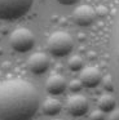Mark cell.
Masks as SVG:
<instances>
[{"instance_id":"1","label":"cell","mask_w":119,"mask_h":120,"mask_svg":"<svg viewBox=\"0 0 119 120\" xmlns=\"http://www.w3.org/2000/svg\"><path fill=\"white\" fill-rule=\"evenodd\" d=\"M40 107L36 88L23 79L0 84V120H31Z\"/></svg>"},{"instance_id":"2","label":"cell","mask_w":119,"mask_h":120,"mask_svg":"<svg viewBox=\"0 0 119 120\" xmlns=\"http://www.w3.org/2000/svg\"><path fill=\"white\" fill-rule=\"evenodd\" d=\"M34 0H0V21L13 22L31 11Z\"/></svg>"},{"instance_id":"3","label":"cell","mask_w":119,"mask_h":120,"mask_svg":"<svg viewBox=\"0 0 119 120\" xmlns=\"http://www.w3.org/2000/svg\"><path fill=\"white\" fill-rule=\"evenodd\" d=\"M110 66L111 81L119 98V8L114 17V23L110 36Z\"/></svg>"},{"instance_id":"4","label":"cell","mask_w":119,"mask_h":120,"mask_svg":"<svg viewBox=\"0 0 119 120\" xmlns=\"http://www.w3.org/2000/svg\"><path fill=\"white\" fill-rule=\"evenodd\" d=\"M48 50L53 57H66L74 48V40L71 35L65 31H56L49 36L47 43Z\"/></svg>"},{"instance_id":"5","label":"cell","mask_w":119,"mask_h":120,"mask_svg":"<svg viewBox=\"0 0 119 120\" xmlns=\"http://www.w3.org/2000/svg\"><path fill=\"white\" fill-rule=\"evenodd\" d=\"M9 43L13 50L18 53H27L35 45V36L26 27L16 29L9 36Z\"/></svg>"},{"instance_id":"6","label":"cell","mask_w":119,"mask_h":120,"mask_svg":"<svg viewBox=\"0 0 119 120\" xmlns=\"http://www.w3.org/2000/svg\"><path fill=\"white\" fill-rule=\"evenodd\" d=\"M96 16H97V13H96L95 9L84 4V5H79L75 8L74 13H72V19L78 26L87 27L93 23V21L96 19Z\"/></svg>"},{"instance_id":"7","label":"cell","mask_w":119,"mask_h":120,"mask_svg":"<svg viewBox=\"0 0 119 120\" xmlns=\"http://www.w3.org/2000/svg\"><path fill=\"white\" fill-rule=\"evenodd\" d=\"M66 110L71 116L79 117L87 114L88 111V101L82 94L71 96L66 102Z\"/></svg>"},{"instance_id":"8","label":"cell","mask_w":119,"mask_h":120,"mask_svg":"<svg viewBox=\"0 0 119 120\" xmlns=\"http://www.w3.org/2000/svg\"><path fill=\"white\" fill-rule=\"evenodd\" d=\"M51 65L49 57L45 53H34L27 61V67L35 75H41V74L47 72Z\"/></svg>"},{"instance_id":"9","label":"cell","mask_w":119,"mask_h":120,"mask_svg":"<svg viewBox=\"0 0 119 120\" xmlns=\"http://www.w3.org/2000/svg\"><path fill=\"white\" fill-rule=\"evenodd\" d=\"M80 81H82L83 86L87 88H96L102 80V75L101 71L95 66H88L84 67L80 72Z\"/></svg>"},{"instance_id":"10","label":"cell","mask_w":119,"mask_h":120,"mask_svg":"<svg viewBox=\"0 0 119 120\" xmlns=\"http://www.w3.org/2000/svg\"><path fill=\"white\" fill-rule=\"evenodd\" d=\"M45 88H47V92L52 96H60L62 94L67 88V83L65 80V78L62 75H52L48 78L45 83Z\"/></svg>"},{"instance_id":"11","label":"cell","mask_w":119,"mask_h":120,"mask_svg":"<svg viewBox=\"0 0 119 120\" xmlns=\"http://www.w3.org/2000/svg\"><path fill=\"white\" fill-rule=\"evenodd\" d=\"M97 107L100 111L102 112H113L114 110L116 109V99L114 96H111V94L109 93H105L102 94V96L98 98L97 101Z\"/></svg>"},{"instance_id":"12","label":"cell","mask_w":119,"mask_h":120,"mask_svg":"<svg viewBox=\"0 0 119 120\" xmlns=\"http://www.w3.org/2000/svg\"><path fill=\"white\" fill-rule=\"evenodd\" d=\"M61 109H62L61 103H60V101L56 98L45 99L43 106H41V110H43L44 115H47V116H54V115H57L61 111Z\"/></svg>"},{"instance_id":"13","label":"cell","mask_w":119,"mask_h":120,"mask_svg":"<svg viewBox=\"0 0 119 120\" xmlns=\"http://www.w3.org/2000/svg\"><path fill=\"white\" fill-rule=\"evenodd\" d=\"M67 66L71 71H82L83 70V66H84V62H83L82 57L79 56H74L69 60L67 62Z\"/></svg>"},{"instance_id":"14","label":"cell","mask_w":119,"mask_h":120,"mask_svg":"<svg viewBox=\"0 0 119 120\" xmlns=\"http://www.w3.org/2000/svg\"><path fill=\"white\" fill-rule=\"evenodd\" d=\"M82 88H83L82 81H80V80H76V79H75V80H72L71 83L69 84V89H70L71 92H74V93H78V92H79Z\"/></svg>"},{"instance_id":"15","label":"cell","mask_w":119,"mask_h":120,"mask_svg":"<svg viewBox=\"0 0 119 120\" xmlns=\"http://www.w3.org/2000/svg\"><path fill=\"white\" fill-rule=\"evenodd\" d=\"M89 120H105V112L100 111V110H96L91 114Z\"/></svg>"},{"instance_id":"16","label":"cell","mask_w":119,"mask_h":120,"mask_svg":"<svg viewBox=\"0 0 119 120\" xmlns=\"http://www.w3.org/2000/svg\"><path fill=\"white\" fill-rule=\"evenodd\" d=\"M61 5H74V4H76L79 0H57Z\"/></svg>"},{"instance_id":"17","label":"cell","mask_w":119,"mask_h":120,"mask_svg":"<svg viewBox=\"0 0 119 120\" xmlns=\"http://www.w3.org/2000/svg\"><path fill=\"white\" fill-rule=\"evenodd\" d=\"M107 120H119V110H114L113 112H110V115H109Z\"/></svg>"},{"instance_id":"18","label":"cell","mask_w":119,"mask_h":120,"mask_svg":"<svg viewBox=\"0 0 119 120\" xmlns=\"http://www.w3.org/2000/svg\"><path fill=\"white\" fill-rule=\"evenodd\" d=\"M56 120H60V119H56Z\"/></svg>"}]
</instances>
